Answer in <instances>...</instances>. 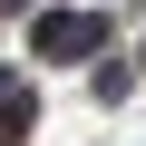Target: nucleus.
I'll return each mask as SVG.
<instances>
[{"label": "nucleus", "mask_w": 146, "mask_h": 146, "mask_svg": "<svg viewBox=\"0 0 146 146\" xmlns=\"http://www.w3.org/2000/svg\"><path fill=\"white\" fill-rule=\"evenodd\" d=\"M39 49L49 58H78V49H98V20L88 10H58V20H39Z\"/></svg>", "instance_id": "obj_1"}, {"label": "nucleus", "mask_w": 146, "mask_h": 146, "mask_svg": "<svg viewBox=\"0 0 146 146\" xmlns=\"http://www.w3.org/2000/svg\"><path fill=\"white\" fill-rule=\"evenodd\" d=\"M20 127H29V98H20L10 78H0V146H20Z\"/></svg>", "instance_id": "obj_2"}, {"label": "nucleus", "mask_w": 146, "mask_h": 146, "mask_svg": "<svg viewBox=\"0 0 146 146\" xmlns=\"http://www.w3.org/2000/svg\"><path fill=\"white\" fill-rule=\"evenodd\" d=\"M0 10H20V0H0Z\"/></svg>", "instance_id": "obj_3"}]
</instances>
